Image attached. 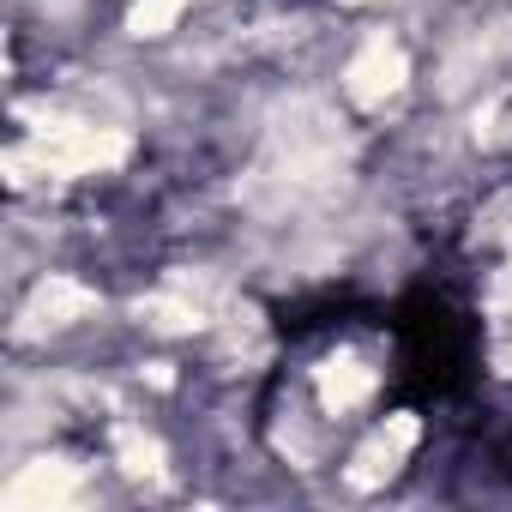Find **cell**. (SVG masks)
I'll return each mask as SVG.
<instances>
[{
	"label": "cell",
	"instance_id": "1",
	"mask_svg": "<svg viewBox=\"0 0 512 512\" xmlns=\"http://www.w3.org/2000/svg\"><path fill=\"white\" fill-rule=\"evenodd\" d=\"M121 157H127V139L115 127L49 121V127H37L31 145L7 151V169H13V181H25V169H37V175H97V169H115Z\"/></svg>",
	"mask_w": 512,
	"mask_h": 512
},
{
	"label": "cell",
	"instance_id": "2",
	"mask_svg": "<svg viewBox=\"0 0 512 512\" xmlns=\"http://www.w3.org/2000/svg\"><path fill=\"white\" fill-rule=\"evenodd\" d=\"M404 79H410V55L386 31H374V37H362V49L344 67V97L356 109H380V103H392L404 91Z\"/></svg>",
	"mask_w": 512,
	"mask_h": 512
},
{
	"label": "cell",
	"instance_id": "3",
	"mask_svg": "<svg viewBox=\"0 0 512 512\" xmlns=\"http://www.w3.org/2000/svg\"><path fill=\"white\" fill-rule=\"evenodd\" d=\"M422 440V422L404 410V416H392V422H380L362 446H356V458H350V482L356 488H380L404 458H410V446Z\"/></svg>",
	"mask_w": 512,
	"mask_h": 512
},
{
	"label": "cell",
	"instance_id": "4",
	"mask_svg": "<svg viewBox=\"0 0 512 512\" xmlns=\"http://www.w3.org/2000/svg\"><path fill=\"white\" fill-rule=\"evenodd\" d=\"M73 494H79V470L61 464V458H37V464H25L7 482L0 506H7V512H49V506H67Z\"/></svg>",
	"mask_w": 512,
	"mask_h": 512
},
{
	"label": "cell",
	"instance_id": "5",
	"mask_svg": "<svg viewBox=\"0 0 512 512\" xmlns=\"http://www.w3.org/2000/svg\"><path fill=\"white\" fill-rule=\"evenodd\" d=\"M85 314H97V296L85 290V284H73V278H49V284H37V296H31V308H25V338H37V332H61V326H73V320H85Z\"/></svg>",
	"mask_w": 512,
	"mask_h": 512
},
{
	"label": "cell",
	"instance_id": "6",
	"mask_svg": "<svg viewBox=\"0 0 512 512\" xmlns=\"http://www.w3.org/2000/svg\"><path fill=\"white\" fill-rule=\"evenodd\" d=\"M314 386H320V404H326L332 416H344V410H356V404L374 392V368H368L362 356L338 350V356H326V362L314 368Z\"/></svg>",
	"mask_w": 512,
	"mask_h": 512
},
{
	"label": "cell",
	"instance_id": "7",
	"mask_svg": "<svg viewBox=\"0 0 512 512\" xmlns=\"http://www.w3.org/2000/svg\"><path fill=\"white\" fill-rule=\"evenodd\" d=\"M115 458H121L127 476H157V470H163V446H157L145 428H133V422L115 428Z\"/></svg>",
	"mask_w": 512,
	"mask_h": 512
},
{
	"label": "cell",
	"instance_id": "8",
	"mask_svg": "<svg viewBox=\"0 0 512 512\" xmlns=\"http://www.w3.org/2000/svg\"><path fill=\"white\" fill-rule=\"evenodd\" d=\"M181 13H187V0H133L127 31H133V37H163Z\"/></svg>",
	"mask_w": 512,
	"mask_h": 512
},
{
	"label": "cell",
	"instance_id": "9",
	"mask_svg": "<svg viewBox=\"0 0 512 512\" xmlns=\"http://www.w3.org/2000/svg\"><path fill=\"white\" fill-rule=\"evenodd\" d=\"M482 235H488V241H500V247H512V193H500V199L488 205V217H482Z\"/></svg>",
	"mask_w": 512,
	"mask_h": 512
},
{
	"label": "cell",
	"instance_id": "10",
	"mask_svg": "<svg viewBox=\"0 0 512 512\" xmlns=\"http://www.w3.org/2000/svg\"><path fill=\"white\" fill-rule=\"evenodd\" d=\"M482 302H488V314H500V320H512V266H500V272L488 278V290H482Z\"/></svg>",
	"mask_w": 512,
	"mask_h": 512
}]
</instances>
